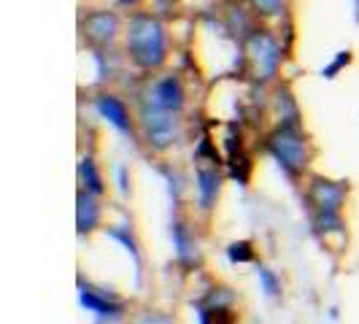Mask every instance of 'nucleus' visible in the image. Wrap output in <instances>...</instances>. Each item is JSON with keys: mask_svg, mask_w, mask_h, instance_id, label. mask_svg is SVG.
Returning <instances> with one entry per match:
<instances>
[{"mask_svg": "<svg viewBox=\"0 0 359 324\" xmlns=\"http://www.w3.org/2000/svg\"><path fill=\"white\" fill-rule=\"evenodd\" d=\"M195 187H198V203L203 211L214 208L216 195H219V187H222V179L216 173V168H200L198 176H195Z\"/></svg>", "mask_w": 359, "mask_h": 324, "instance_id": "nucleus-8", "label": "nucleus"}, {"mask_svg": "<svg viewBox=\"0 0 359 324\" xmlns=\"http://www.w3.org/2000/svg\"><path fill=\"white\" fill-rule=\"evenodd\" d=\"M151 103H154V106H160V108H165V111H179L181 103H184L181 84L173 79V76L162 79L160 84L154 87V97H151Z\"/></svg>", "mask_w": 359, "mask_h": 324, "instance_id": "nucleus-9", "label": "nucleus"}, {"mask_svg": "<svg viewBox=\"0 0 359 324\" xmlns=\"http://www.w3.org/2000/svg\"><path fill=\"white\" fill-rule=\"evenodd\" d=\"M79 303L97 319H122L127 311V303L116 300L111 289H95L92 284H84V278H79Z\"/></svg>", "mask_w": 359, "mask_h": 324, "instance_id": "nucleus-3", "label": "nucleus"}, {"mask_svg": "<svg viewBox=\"0 0 359 324\" xmlns=\"http://www.w3.org/2000/svg\"><path fill=\"white\" fill-rule=\"evenodd\" d=\"M133 324H176V319H173L170 313H165V311L146 308V311H141V313L135 316V322Z\"/></svg>", "mask_w": 359, "mask_h": 324, "instance_id": "nucleus-20", "label": "nucleus"}, {"mask_svg": "<svg viewBox=\"0 0 359 324\" xmlns=\"http://www.w3.org/2000/svg\"><path fill=\"white\" fill-rule=\"evenodd\" d=\"M252 3L259 8V14H268V17L278 14V11H281V6H284V0H252Z\"/></svg>", "mask_w": 359, "mask_h": 324, "instance_id": "nucleus-21", "label": "nucleus"}, {"mask_svg": "<svg viewBox=\"0 0 359 324\" xmlns=\"http://www.w3.org/2000/svg\"><path fill=\"white\" fill-rule=\"evenodd\" d=\"M173 249H176V257H179L184 265H192L198 259V246H195V238L189 233V227L184 222H173Z\"/></svg>", "mask_w": 359, "mask_h": 324, "instance_id": "nucleus-11", "label": "nucleus"}, {"mask_svg": "<svg viewBox=\"0 0 359 324\" xmlns=\"http://www.w3.org/2000/svg\"><path fill=\"white\" fill-rule=\"evenodd\" d=\"M116 176H119V192H122V195H127V179H125V168H119V170H116Z\"/></svg>", "mask_w": 359, "mask_h": 324, "instance_id": "nucleus-23", "label": "nucleus"}, {"mask_svg": "<svg viewBox=\"0 0 359 324\" xmlns=\"http://www.w3.org/2000/svg\"><path fill=\"white\" fill-rule=\"evenodd\" d=\"M313 227H316L319 233H343L341 214H335V211H316Z\"/></svg>", "mask_w": 359, "mask_h": 324, "instance_id": "nucleus-18", "label": "nucleus"}, {"mask_svg": "<svg viewBox=\"0 0 359 324\" xmlns=\"http://www.w3.org/2000/svg\"><path fill=\"white\" fill-rule=\"evenodd\" d=\"M343 198H346V187L338 181L316 179L311 184V200L316 205V211H335L341 214Z\"/></svg>", "mask_w": 359, "mask_h": 324, "instance_id": "nucleus-6", "label": "nucleus"}, {"mask_svg": "<svg viewBox=\"0 0 359 324\" xmlns=\"http://www.w3.org/2000/svg\"><path fill=\"white\" fill-rule=\"evenodd\" d=\"M106 235L108 238H114L116 243H122L125 252L133 257V262H135V284H141V268H144V262H141V246H138L135 235L130 233V227H122V224H111V227H106Z\"/></svg>", "mask_w": 359, "mask_h": 324, "instance_id": "nucleus-10", "label": "nucleus"}, {"mask_svg": "<svg viewBox=\"0 0 359 324\" xmlns=\"http://www.w3.org/2000/svg\"><path fill=\"white\" fill-rule=\"evenodd\" d=\"M257 278H259V287H262V292H265L268 297H273V300L281 297V292H284L281 278H278L268 265H257Z\"/></svg>", "mask_w": 359, "mask_h": 324, "instance_id": "nucleus-17", "label": "nucleus"}, {"mask_svg": "<svg viewBox=\"0 0 359 324\" xmlns=\"http://www.w3.org/2000/svg\"><path fill=\"white\" fill-rule=\"evenodd\" d=\"M116 17L108 14V11H97V14H90L87 22H84V30L87 36L95 38V41H111L114 33H116Z\"/></svg>", "mask_w": 359, "mask_h": 324, "instance_id": "nucleus-13", "label": "nucleus"}, {"mask_svg": "<svg viewBox=\"0 0 359 324\" xmlns=\"http://www.w3.org/2000/svg\"><path fill=\"white\" fill-rule=\"evenodd\" d=\"M354 3H357V17H359V0H354Z\"/></svg>", "mask_w": 359, "mask_h": 324, "instance_id": "nucleus-26", "label": "nucleus"}, {"mask_svg": "<svg viewBox=\"0 0 359 324\" xmlns=\"http://www.w3.org/2000/svg\"><path fill=\"white\" fill-rule=\"evenodd\" d=\"M92 324H125L122 319H95Z\"/></svg>", "mask_w": 359, "mask_h": 324, "instance_id": "nucleus-24", "label": "nucleus"}, {"mask_svg": "<svg viewBox=\"0 0 359 324\" xmlns=\"http://www.w3.org/2000/svg\"><path fill=\"white\" fill-rule=\"evenodd\" d=\"M144 125L149 133V144L157 149H168L176 138V116L173 111H165L160 106H146L144 108Z\"/></svg>", "mask_w": 359, "mask_h": 324, "instance_id": "nucleus-4", "label": "nucleus"}, {"mask_svg": "<svg viewBox=\"0 0 359 324\" xmlns=\"http://www.w3.org/2000/svg\"><path fill=\"white\" fill-rule=\"evenodd\" d=\"M95 106L97 111L103 114V119H108L111 125L116 127L119 133H130V119H127V108L116 100V97H111V95H100L97 100H95Z\"/></svg>", "mask_w": 359, "mask_h": 324, "instance_id": "nucleus-12", "label": "nucleus"}, {"mask_svg": "<svg viewBox=\"0 0 359 324\" xmlns=\"http://www.w3.org/2000/svg\"><path fill=\"white\" fill-rule=\"evenodd\" d=\"M119 3H122V6H130V3H135V0H119Z\"/></svg>", "mask_w": 359, "mask_h": 324, "instance_id": "nucleus-25", "label": "nucleus"}, {"mask_svg": "<svg viewBox=\"0 0 359 324\" xmlns=\"http://www.w3.org/2000/svg\"><path fill=\"white\" fill-rule=\"evenodd\" d=\"M227 259L233 265H243V262H252L254 259V249H252V241H233L227 246Z\"/></svg>", "mask_w": 359, "mask_h": 324, "instance_id": "nucleus-19", "label": "nucleus"}, {"mask_svg": "<svg viewBox=\"0 0 359 324\" xmlns=\"http://www.w3.org/2000/svg\"><path fill=\"white\" fill-rule=\"evenodd\" d=\"M346 62H348V52H341V54H338V60H335V62H332L330 68H324L322 76H327V79H332V76H335V73L341 71V68L346 65Z\"/></svg>", "mask_w": 359, "mask_h": 324, "instance_id": "nucleus-22", "label": "nucleus"}, {"mask_svg": "<svg viewBox=\"0 0 359 324\" xmlns=\"http://www.w3.org/2000/svg\"><path fill=\"white\" fill-rule=\"evenodd\" d=\"M268 149H270V154L284 165L287 173H294V170H303V168H306V160H308L306 141H303V135L292 125L276 130V133L270 135Z\"/></svg>", "mask_w": 359, "mask_h": 324, "instance_id": "nucleus-2", "label": "nucleus"}, {"mask_svg": "<svg viewBox=\"0 0 359 324\" xmlns=\"http://www.w3.org/2000/svg\"><path fill=\"white\" fill-rule=\"evenodd\" d=\"M200 324H238L235 308H198Z\"/></svg>", "mask_w": 359, "mask_h": 324, "instance_id": "nucleus-16", "label": "nucleus"}, {"mask_svg": "<svg viewBox=\"0 0 359 324\" xmlns=\"http://www.w3.org/2000/svg\"><path fill=\"white\" fill-rule=\"evenodd\" d=\"M252 60H254V68L262 79H270L276 68H278V43L276 38L262 33V36H254L252 38Z\"/></svg>", "mask_w": 359, "mask_h": 324, "instance_id": "nucleus-5", "label": "nucleus"}, {"mask_svg": "<svg viewBox=\"0 0 359 324\" xmlns=\"http://www.w3.org/2000/svg\"><path fill=\"white\" fill-rule=\"evenodd\" d=\"M127 49L141 68H157L165 60V33L154 17L135 14L127 30Z\"/></svg>", "mask_w": 359, "mask_h": 324, "instance_id": "nucleus-1", "label": "nucleus"}, {"mask_svg": "<svg viewBox=\"0 0 359 324\" xmlns=\"http://www.w3.org/2000/svg\"><path fill=\"white\" fill-rule=\"evenodd\" d=\"M235 306V292L227 287H214L205 292V297L195 303V308H233Z\"/></svg>", "mask_w": 359, "mask_h": 324, "instance_id": "nucleus-15", "label": "nucleus"}, {"mask_svg": "<svg viewBox=\"0 0 359 324\" xmlns=\"http://www.w3.org/2000/svg\"><path fill=\"white\" fill-rule=\"evenodd\" d=\"M79 179L84 184V189L92 192L95 198L103 192V179H100V173H97V168H95V162L90 157H84V160L79 162Z\"/></svg>", "mask_w": 359, "mask_h": 324, "instance_id": "nucleus-14", "label": "nucleus"}, {"mask_svg": "<svg viewBox=\"0 0 359 324\" xmlns=\"http://www.w3.org/2000/svg\"><path fill=\"white\" fill-rule=\"evenodd\" d=\"M97 224H100V203L92 192L81 189L76 198V230L79 235H84L92 233Z\"/></svg>", "mask_w": 359, "mask_h": 324, "instance_id": "nucleus-7", "label": "nucleus"}]
</instances>
